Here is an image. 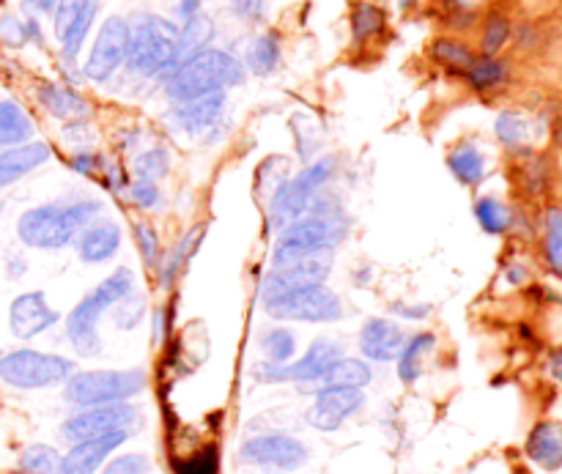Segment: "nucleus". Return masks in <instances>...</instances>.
<instances>
[{
  "instance_id": "1",
  "label": "nucleus",
  "mask_w": 562,
  "mask_h": 474,
  "mask_svg": "<svg viewBox=\"0 0 562 474\" xmlns=\"http://www.w3.org/2000/svg\"><path fill=\"white\" fill-rule=\"evenodd\" d=\"M104 214L99 198L71 192L55 201L25 208L16 219V239L31 250H64L75 245L77 234Z\"/></svg>"
},
{
  "instance_id": "2",
  "label": "nucleus",
  "mask_w": 562,
  "mask_h": 474,
  "mask_svg": "<svg viewBox=\"0 0 562 474\" xmlns=\"http://www.w3.org/2000/svg\"><path fill=\"white\" fill-rule=\"evenodd\" d=\"M132 291H135V272L130 267H119L71 307L64 321V332L77 357L93 360V357L102 354L104 343L99 321H102L104 313L113 311L115 302L130 296Z\"/></svg>"
},
{
  "instance_id": "3",
  "label": "nucleus",
  "mask_w": 562,
  "mask_h": 474,
  "mask_svg": "<svg viewBox=\"0 0 562 474\" xmlns=\"http://www.w3.org/2000/svg\"><path fill=\"white\" fill-rule=\"evenodd\" d=\"M247 80L245 64L223 47H206L192 58L181 60L162 80V91L170 102L206 97V93L231 91Z\"/></svg>"
},
{
  "instance_id": "4",
  "label": "nucleus",
  "mask_w": 562,
  "mask_h": 474,
  "mask_svg": "<svg viewBox=\"0 0 562 474\" xmlns=\"http://www.w3.org/2000/svg\"><path fill=\"white\" fill-rule=\"evenodd\" d=\"M346 234H349L346 212L340 208L338 201L327 198V192H324V195L313 203V208L305 217L294 219V223L285 225L283 230H278V239H274L272 250V267L274 263H285L294 261V258L311 256V252H335V247L346 239Z\"/></svg>"
},
{
  "instance_id": "5",
  "label": "nucleus",
  "mask_w": 562,
  "mask_h": 474,
  "mask_svg": "<svg viewBox=\"0 0 562 474\" xmlns=\"http://www.w3.org/2000/svg\"><path fill=\"white\" fill-rule=\"evenodd\" d=\"M179 64V22L162 14H137L130 20L126 71L140 80H165Z\"/></svg>"
},
{
  "instance_id": "6",
  "label": "nucleus",
  "mask_w": 562,
  "mask_h": 474,
  "mask_svg": "<svg viewBox=\"0 0 562 474\" xmlns=\"http://www.w3.org/2000/svg\"><path fill=\"white\" fill-rule=\"evenodd\" d=\"M148 376L143 368L124 371H75L64 382V400L75 409L104 404H126L146 393Z\"/></svg>"
},
{
  "instance_id": "7",
  "label": "nucleus",
  "mask_w": 562,
  "mask_h": 474,
  "mask_svg": "<svg viewBox=\"0 0 562 474\" xmlns=\"http://www.w3.org/2000/svg\"><path fill=\"white\" fill-rule=\"evenodd\" d=\"M338 176V159L318 157L316 162L307 165L302 173L289 179L278 187V192L269 201V228L283 230L294 219L305 217L313 208V203L324 195L333 179Z\"/></svg>"
},
{
  "instance_id": "8",
  "label": "nucleus",
  "mask_w": 562,
  "mask_h": 474,
  "mask_svg": "<svg viewBox=\"0 0 562 474\" xmlns=\"http://www.w3.org/2000/svg\"><path fill=\"white\" fill-rule=\"evenodd\" d=\"M75 371V360L60 354H49V351H0V382L11 390H22V393L60 387Z\"/></svg>"
},
{
  "instance_id": "9",
  "label": "nucleus",
  "mask_w": 562,
  "mask_h": 474,
  "mask_svg": "<svg viewBox=\"0 0 562 474\" xmlns=\"http://www.w3.org/2000/svg\"><path fill=\"white\" fill-rule=\"evenodd\" d=\"M263 313L280 324H335L344 318V302L327 283L261 296Z\"/></svg>"
},
{
  "instance_id": "10",
  "label": "nucleus",
  "mask_w": 562,
  "mask_h": 474,
  "mask_svg": "<svg viewBox=\"0 0 562 474\" xmlns=\"http://www.w3.org/2000/svg\"><path fill=\"white\" fill-rule=\"evenodd\" d=\"M140 422L143 415L132 400H126V404L86 406V409H77L75 415L66 417L64 426H60V439L66 444H77L113 431H135Z\"/></svg>"
},
{
  "instance_id": "11",
  "label": "nucleus",
  "mask_w": 562,
  "mask_h": 474,
  "mask_svg": "<svg viewBox=\"0 0 562 474\" xmlns=\"http://www.w3.org/2000/svg\"><path fill=\"white\" fill-rule=\"evenodd\" d=\"M126 53H130V20L121 14L108 16L99 25L91 53H88L86 64H82V77L104 86V82H110L124 69Z\"/></svg>"
},
{
  "instance_id": "12",
  "label": "nucleus",
  "mask_w": 562,
  "mask_h": 474,
  "mask_svg": "<svg viewBox=\"0 0 562 474\" xmlns=\"http://www.w3.org/2000/svg\"><path fill=\"white\" fill-rule=\"evenodd\" d=\"M311 450L302 439L291 437V433L283 431H269V433H258V437H250L245 444L239 448V459L241 464L256 466V470H267V472H296L302 464L307 461Z\"/></svg>"
},
{
  "instance_id": "13",
  "label": "nucleus",
  "mask_w": 562,
  "mask_h": 474,
  "mask_svg": "<svg viewBox=\"0 0 562 474\" xmlns=\"http://www.w3.org/2000/svg\"><path fill=\"white\" fill-rule=\"evenodd\" d=\"M99 0H58L53 11V31L58 38L60 58L66 66H75L82 53V44L91 36L97 22Z\"/></svg>"
},
{
  "instance_id": "14",
  "label": "nucleus",
  "mask_w": 562,
  "mask_h": 474,
  "mask_svg": "<svg viewBox=\"0 0 562 474\" xmlns=\"http://www.w3.org/2000/svg\"><path fill=\"white\" fill-rule=\"evenodd\" d=\"M225 110H228V91H217L187 102H170L168 121L181 135L212 140L214 132L225 124Z\"/></svg>"
},
{
  "instance_id": "15",
  "label": "nucleus",
  "mask_w": 562,
  "mask_h": 474,
  "mask_svg": "<svg viewBox=\"0 0 562 474\" xmlns=\"http://www.w3.org/2000/svg\"><path fill=\"white\" fill-rule=\"evenodd\" d=\"M333 267H335L333 250L311 252V256L294 258V261L274 263L272 272L263 278L261 296H274V294H283V291L324 283V280L333 274Z\"/></svg>"
},
{
  "instance_id": "16",
  "label": "nucleus",
  "mask_w": 562,
  "mask_h": 474,
  "mask_svg": "<svg viewBox=\"0 0 562 474\" xmlns=\"http://www.w3.org/2000/svg\"><path fill=\"white\" fill-rule=\"evenodd\" d=\"M366 406V393L355 387H322L313 393L305 422L322 433H335Z\"/></svg>"
},
{
  "instance_id": "17",
  "label": "nucleus",
  "mask_w": 562,
  "mask_h": 474,
  "mask_svg": "<svg viewBox=\"0 0 562 474\" xmlns=\"http://www.w3.org/2000/svg\"><path fill=\"white\" fill-rule=\"evenodd\" d=\"M60 324V313L49 305L44 291H25L9 305V332L16 340L42 338Z\"/></svg>"
},
{
  "instance_id": "18",
  "label": "nucleus",
  "mask_w": 562,
  "mask_h": 474,
  "mask_svg": "<svg viewBox=\"0 0 562 474\" xmlns=\"http://www.w3.org/2000/svg\"><path fill=\"white\" fill-rule=\"evenodd\" d=\"M130 437L132 431H113L104 433V437L69 444V450L60 455L58 474H99V470L108 464L110 455L124 448V442Z\"/></svg>"
},
{
  "instance_id": "19",
  "label": "nucleus",
  "mask_w": 562,
  "mask_h": 474,
  "mask_svg": "<svg viewBox=\"0 0 562 474\" xmlns=\"http://www.w3.org/2000/svg\"><path fill=\"white\" fill-rule=\"evenodd\" d=\"M121 241H124V230L115 219L110 217H97L93 223H88L86 228L77 234L75 239V252L80 258V263L88 267H99V263H108L119 256Z\"/></svg>"
},
{
  "instance_id": "20",
  "label": "nucleus",
  "mask_w": 562,
  "mask_h": 474,
  "mask_svg": "<svg viewBox=\"0 0 562 474\" xmlns=\"http://www.w3.org/2000/svg\"><path fill=\"white\" fill-rule=\"evenodd\" d=\"M404 340H406V329L401 327L395 318L373 316L362 324L357 346H360L362 360L376 362V365H387V362H395Z\"/></svg>"
},
{
  "instance_id": "21",
  "label": "nucleus",
  "mask_w": 562,
  "mask_h": 474,
  "mask_svg": "<svg viewBox=\"0 0 562 474\" xmlns=\"http://www.w3.org/2000/svg\"><path fill=\"white\" fill-rule=\"evenodd\" d=\"M53 159V148L42 140H27L20 146L0 148V190L14 187Z\"/></svg>"
},
{
  "instance_id": "22",
  "label": "nucleus",
  "mask_w": 562,
  "mask_h": 474,
  "mask_svg": "<svg viewBox=\"0 0 562 474\" xmlns=\"http://www.w3.org/2000/svg\"><path fill=\"white\" fill-rule=\"evenodd\" d=\"M525 455L543 472L562 470V422L541 420L527 433Z\"/></svg>"
},
{
  "instance_id": "23",
  "label": "nucleus",
  "mask_w": 562,
  "mask_h": 474,
  "mask_svg": "<svg viewBox=\"0 0 562 474\" xmlns=\"http://www.w3.org/2000/svg\"><path fill=\"white\" fill-rule=\"evenodd\" d=\"M36 97L38 104H42L53 119L66 121V124L88 119V102L75 91V88L66 86V82H42Z\"/></svg>"
},
{
  "instance_id": "24",
  "label": "nucleus",
  "mask_w": 562,
  "mask_h": 474,
  "mask_svg": "<svg viewBox=\"0 0 562 474\" xmlns=\"http://www.w3.org/2000/svg\"><path fill=\"white\" fill-rule=\"evenodd\" d=\"M373 382V368L368 360L360 357H338V360L329 365V371L318 379L316 387L311 390V395L322 387H355L366 390Z\"/></svg>"
},
{
  "instance_id": "25",
  "label": "nucleus",
  "mask_w": 562,
  "mask_h": 474,
  "mask_svg": "<svg viewBox=\"0 0 562 474\" xmlns=\"http://www.w3.org/2000/svg\"><path fill=\"white\" fill-rule=\"evenodd\" d=\"M203 234H206V225H195V228H190L181 236L179 245L173 247V252H170L168 258H162V263H159L162 289H173V285L179 283V278L187 272V267H190L192 258H195L198 247H201Z\"/></svg>"
},
{
  "instance_id": "26",
  "label": "nucleus",
  "mask_w": 562,
  "mask_h": 474,
  "mask_svg": "<svg viewBox=\"0 0 562 474\" xmlns=\"http://www.w3.org/2000/svg\"><path fill=\"white\" fill-rule=\"evenodd\" d=\"M280 60H283L280 36H278V33L267 31V33H258V36H252L250 42H247V49H245V58H241V64H245V71H250V75L269 77V75H274V71H278Z\"/></svg>"
},
{
  "instance_id": "27",
  "label": "nucleus",
  "mask_w": 562,
  "mask_h": 474,
  "mask_svg": "<svg viewBox=\"0 0 562 474\" xmlns=\"http://www.w3.org/2000/svg\"><path fill=\"white\" fill-rule=\"evenodd\" d=\"M434 346H437V338L434 332H415L406 335L404 346H401L398 357V379L404 384H415L417 379L423 376V368H426V357L431 354Z\"/></svg>"
},
{
  "instance_id": "28",
  "label": "nucleus",
  "mask_w": 562,
  "mask_h": 474,
  "mask_svg": "<svg viewBox=\"0 0 562 474\" xmlns=\"http://www.w3.org/2000/svg\"><path fill=\"white\" fill-rule=\"evenodd\" d=\"M448 168L464 187H477L486 179V154L472 143H459L448 154Z\"/></svg>"
},
{
  "instance_id": "29",
  "label": "nucleus",
  "mask_w": 562,
  "mask_h": 474,
  "mask_svg": "<svg viewBox=\"0 0 562 474\" xmlns=\"http://www.w3.org/2000/svg\"><path fill=\"white\" fill-rule=\"evenodd\" d=\"M33 137V119L11 99H0V148L20 146Z\"/></svg>"
},
{
  "instance_id": "30",
  "label": "nucleus",
  "mask_w": 562,
  "mask_h": 474,
  "mask_svg": "<svg viewBox=\"0 0 562 474\" xmlns=\"http://www.w3.org/2000/svg\"><path fill=\"white\" fill-rule=\"evenodd\" d=\"M214 36H217V25H214L212 16H206L203 11L198 16H192V20L181 22L179 25V64L181 60L192 58L195 53H201V49L212 47Z\"/></svg>"
},
{
  "instance_id": "31",
  "label": "nucleus",
  "mask_w": 562,
  "mask_h": 474,
  "mask_svg": "<svg viewBox=\"0 0 562 474\" xmlns=\"http://www.w3.org/2000/svg\"><path fill=\"white\" fill-rule=\"evenodd\" d=\"M464 77L475 91L488 93L497 91V88H503L505 82H508L510 69L499 55H481V58H475V64L464 71Z\"/></svg>"
},
{
  "instance_id": "32",
  "label": "nucleus",
  "mask_w": 562,
  "mask_h": 474,
  "mask_svg": "<svg viewBox=\"0 0 562 474\" xmlns=\"http://www.w3.org/2000/svg\"><path fill=\"white\" fill-rule=\"evenodd\" d=\"M475 219L488 236H505L516 223V214L508 203L494 195H481L475 201Z\"/></svg>"
},
{
  "instance_id": "33",
  "label": "nucleus",
  "mask_w": 562,
  "mask_h": 474,
  "mask_svg": "<svg viewBox=\"0 0 562 474\" xmlns=\"http://www.w3.org/2000/svg\"><path fill=\"white\" fill-rule=\"evenodd\" d=\"M541 247L549 272L562 280V206H549L543 214Z\"/></svg>"
},
{
  "instance_id": "34",
  "label": "nucleus",
  "mask_w": 562,
  "mask_h": 474,
  "mask_svg": "<svg viewBox=\"0 0 562 474\" xmlns=\"http://www.w3.org/2000/svg\"><path fill=\"white\" fill-rule=\"evenodd\" d=\"M494 135H497V140L503 143L508 151H519V148H525L527 140H530L532 126L530 121L521 113H516V110H503V113L497 115V121H494Z\"/></svg>"
},
{
  "instance_id": "35",
  "label": "nucleus",
  "mask_w": 562,
  "mask_h": 474,
  "mask_svg": "<svg viewBox=\"0 0 562 474\" xmlns=\"http://www.w3.org/2000/svg\"><path fill=\"white\" fill-rule=\"evenodd\" d=\"M261 354L267 362L274 365H285L296 357V335L289 327L278 324V327H269L261 335Z\"/></svg>"
},
{
  "instance_id": "36",
  "label": "nucleus",
  "mask_w": 562,
  "mask_h": 474,
  "mask_svg": "<svg viewBox=\"0 0 562 474\" xmlns=\"http://www.w3.org/2000/svg\"><path fill=\"white\" fill-rule=\"evenodd\" d=\"M431 58L437 60V64L448 66V69L456 71V75H464V71L475 64L477 55L472 53L464 42H459V38L445 36L431 44Z\"/></svg>"
},
{
  "instance_id": "37",
  "label": "nucleus",
  "mask_w": 562,
  "mask_h": 474,
  "mask_svg": "<svg viewBox=\"0 0 562 474\" xmlns=\"http://www.w3.org/2000/svg\"><path fill=\"white\" fill-rule=\"evenodd\" d=\"M60 453L53 444H31L16 459L14 474H58Z\"/></svg>"
},
{
  "instance_id": "38",
  "label": "nucleus",
  "mask_w": 562,
  "mask_h": 474,
  "mask_svg": "<svg viewBox=\"0 0 562 474\" xmlns=\"http://www.w3.org/2000/svg\"><path fill=\"white\" fill-rule=\"evenodd\" d=\"M384 25H387V16H384V11L379 9V5L357 3L355 9H351V36H355L357 42L376 38L379 33L384 31Z\"/></svg>"
},
{
  "instance_id": "39",
  "label": "nucleus",
  "mask_w": 562,
  "mask_h": 474,
  "mask_svg": "<svg viewBox=\"0 0 562 474\" xmlns=\"http://www.w3.org/2000/svg\"><path fill=\"white\" fill-rule=\"evenodd\" d=\"M170 170V154L165 151L162 146H151L143 148L135 159H132V173L135 179H146V181H162Z\"/></svg>"
},
{
  "instance_id": "40",
  "label": "nucleus",
  "mask_w": 562,
  "mask_h": 474,
  "mask_svg": "<svg viewBox=\"0 0 562 474\" xmlns=\"http://www.w3.org/2000/svg\"><path fill=\"white\" fill-rule=\"evenodd\" d=\"M510 33H514V25L505 14L499 11H492L486 16V25H483V38H481V53L483 55H499L505 44L510 42Z\"/></svg>"
},
{
  "instance_id": "41",
  "label": "nucleus",
  "mask_w": 562,
  "mask_h": 474,
  "mask_svg": "<svg viewBox=\"0 0 562 474\" xmlns=\"http://www.w3.org/2000/svg\"><path fill=\"white\" fill-rule=\"evenodd\" d=\"M146 300H143L140 294H135L132 291L130 296H124L121 302H115L113 311H110V316H113V324L115 329H121V332H132V329H137L143 324V318H146Z\"/></svg>"
},
{
  "instance_id": "42",
  "label": "nucleus",
  "mask_w": 562,
  "mask_h": 474,
  "mask_svg": "<svg viewBox=\"0 0 562 474\" xmlns=\"http://www.w3.org/2000/svg\"><path fill=\"white\" fill-rule=\"evenodd\" d=\"M135 241H137V250H140L143 263H146L148 269H159V263H162V245H159L157 230L146 223H137Z\"/></svg>"
},
{
  "instance_id": "43",
  "label": "nucleus",
  "mask_w": 562,
  "mask_h": 474,
  "mask_svg": "<svg viewBox=\"0 0 562 474\" xmlns=\"http://www.w3.org/2000/svg\"><path fill=\"white\" fill-rule=\"evenodd\" d=\"M151 472V461L143 453H124L110 455L108 464L99 470V474H148Z\"/></svg>"
},
{
  "instance_id": "44",
  "label": "nucleus",
  "mask_w": 562,
  "mask_h": 474,
  "mask_svg": "<svg viewBox=\"0 0 562 474\" xmlns=\"http://www.w3.org/2000/svg\"><path fill=\"white\" fill-rule=\"evenodd\" d=\"M220 472V450L206 448L192 459L176 461V474H217Z\"/></svg>"
},
{
  "instance_id": "45",
  "label": "nucleus",
  "mask_w": 562,
  "mask_h": 474,
  "mask_svg": "<svg viewBox=\"0 0 562 474\" xmlns=\"http://www.w3.org/2000/svg\"><path fill=\"white\" fill-rule=\"evenodd\" d=\"M130 201L135 203L140 212H151L162 203V192H159L157 181H146V179H135L130 184Z\"/></svg>"
},
{
  "instance_id": "46",
  "label": "nucleus",
  "mask_w": 562,
  "mask_h": 474,
  "mask_svg": "<svg viewBox=\"0 0 562 474\" xmlns=\"http://www.w3.org/2000/svg\"><path fill=\"white\" fill-rule=\"evenodd\" d=\"M0 42L9 44V47H22V44H27L25 16H14V14L0 16Z\"/></svg>"
},
{
  "instance_id": "47",
  "label": "nucleus",
  "mask_w": 562,
  "mask_h": 474,
  "mask_svg": "<svg viewBox=\"0 0 562 474\" xmlns=\"http://www.w3.org/2000/svg\"><path fill=\"white\" fill-rule=\"evenodd\" d=\"M549 176H552V170H549L547 159H538V162L527 165V184H530V195H541V192L547 190Z\"/></svg>"
},
{
  "instance_id": "48",
  "label": "nucleus",
  "mask_w": 562,
  "mask_h": 474,
  "mask_svg": "<svg viewBox=\"0 0 562 474\" xmlns=\"http://www.w3.org/2000/svg\"><path fill=\"white\" fill-rule=\"evenodd\" d=\"M267 9V0H231V11L241 22H258Z\"/></svg>"
},
{
  "instance_id": "49",
  "label": "nucleus",
  "mask_w": 562,
  "mask_h": 474,
  "mask_svg": "<svg viewBox=\"0 0 562 474\" xmlns=\"http://www.w3.org/2000/svg\"><path fill=\"white\" fill-rule=\"evenodd\" d=\"M434 307L428 302H395L393 313L401 318V321H426L431 316Z\"/></svg>"
},
{
  "instance_id": "50",
  "label": "nucleus",
  "mask_w": 562,
  "mask_h": 474,
  "mask_svg": "<svg viewBox=\"0 0 562 474\" xmlns=\"http://www.w3.org/2000/svg\"><path fill=\"white\" fill-rule=\"evenodd\" d=\"M69 165L75 173L91 176L93 170H99V165H102V157H99V154H93L91 148H77V151L71 154Z\"/></svg>"
},
{
  "instance_id": "51",
  "label": "nucleus",
  "mask_w": 562,
  "mask_h": 474,
  "mask_svg": "<svg viewBox=\"0 0 562 474\" xmlns=\"http://www.w3.org/2000/svg\"><path fill=\"white\" fill-rule=\"evenodd\" d=\"M201 11H203V0H179V3H176V20H179L181 25V22L201 14Z\"/></svg>"
},
{
  "instance_id": "52",
  "label": "nucleus",
  "mask_w": 562,
  "mask_h": 474,
  "mask_svg": "<svg viewBox=\"0 0 562 474\" xmlns=\"http://www.w3.org/2000/svg\"><path fill=\"white\" fill-rule=\"evenodd\" d=\"M165 332H168V311H165V307H159V311H154V316H151L154 343H159V340L165 338Z\"/></svg>"
},
{
  "instance_id": "53",
  "label": "nucleus",
  "mask_w": 562,
  "mask_h": 474,
  "mask_svg": "<svg viewBox=\"0 0 562 474\" xmlns=\"http://www.w3.org/2000/svg\"><path fill=\"white\" fill-rule=\"evenodd\" d=\"M55 3H58V0H22V5H25V14H33V16L53 14Z\"/></svg>"
},
{
  "instance_id": "54",
  "label": "nucleus",
  "mask_w": 562,
  "mask_h": 474,
  "mask_svg": "<svg viewBox=\"0 0 562 474\" xmlns=\"http://www.w3.org/2000/svg\"><path fill=\"white\" fill-rule=\"evenodd\" d=\"M27 272V261L22 256H14L11 252L9 258H5V278L9 280H22V274Z\"/></svg>"
},
{
  "instance_id": "55",
  "label": "nucleus",
  "mask_w": 562,
  "mask_h": 474,
  "mask_svg": "<svg viewBox=\"0 0 562 474\" xmlns=\"http://www.w3.org/2000/svg\"><path fill=\"white\" fill-rule=\"evenodd\" d=\"M505 280H508L510 285H525L527 280H530V274H527V269L521 267V263H510V267L505 269Z\"/></svg>"
},
{
  "instance_id": "56",
  "label": "nucleus",
  "mask_w": 562,
  "mask_h": 474,
  "mask_svg": "<svg viewBox=\"0 0 562 474\" xmlns=\"http://www.w3.org/2000/svg\"><path fill=\"white\" fill-rule=\"evenodd\" d=\"M547 371H549V376L554 379V382L562 384V346H560V349H554L552 354H549Z\"/></svg>"
},
{
  "instance_id": "57",
  "label": "nucleus",
  "mask_w": 562,
  "mask_h": 474,
  "mask_svg": "<svg viewBox=\"0 0 562 474\" xmlns=\"http://www.w3.org/2000/svg\"><path fill=\"white\" fill-rule=\"evenodd\" d=\"M450 3L456 5V11H470L477 0H450Z\"/></svg>"
},
{
  "instance_id": "58",
  "label": "nucleus",
  "mask_w": 562,
  "mask_h": 474,
  "mask_svg": "<svg viewBox=\"0 0 562 474\" xmlns=\"http://www.w3.org/2000/svg\"><path fill=\"white\" fill-rule=\"evenodd\" d=\"M554 143H558L560 154H562V121L558 124V129H554Z\"/></svg>"
}]
</instances>
